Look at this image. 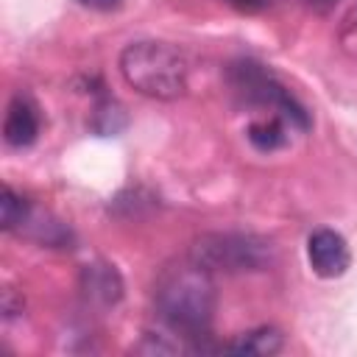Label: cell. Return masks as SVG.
I'll return each mask as SVG.
<instances>
[{
  "label": "cell",
  "instance_id": "cell-1",
  "mask_svg": "<svg viewBox=\"0 0 357 357\" xmlns=\"http://www.w3.org/2000/svg\"><path fill=\"white\" fill-rule=\"evenodd\" d=\"M153 301H156L159 318L173 332L184 337L206 335L215 304H218L209 268H204L195 259L165 268L153 284Z\"/></svg>",
  "mask_w": 357,
  "mask_h": 357
},
{
  "label": "cell",
  "instance_id": "cell-2",
  "mask_svg": "<svg viewBox=\"0 0 357 357\" xmlns=\"http://www.w3.org/2000/svg\"><path fill=\"white\" fill-rule=\"evenodd\" d=\"M120 73L145 98L176 100L187 92V59L167 42H134L120 53Z\"/></svg>",
  "mask_w": 357,
  "mask_h": 357
},
{
  "label": "cell",
  "instance_id": "cell-3",
  "mask_svg": "<svg viewBox=\"0 0 357 357\" xmlns=\"http://www.w3.org/2000/svg\"><path fill=\"white\" fill-rule=\"evenodd\" d=\"M192 259L209 271H262L271 248L251 234H204L192 245Z\"/></svg>",
  "mask_w": 357,
  "mask_h": 357
},
{
  "label": "cell",
  "instance_id": "cell-4",
  "mask_svg": "<svg viewBox=\"0 0 357 357\" xmlns=\"http://www.w3.org/2000/svg\"><path fill=\"white\" fill-rule=\"evenodd\" d=\"M307 259L312 265V271L324 279H337L349 271L351 265V254L349 245L343 240V234H337L335 229H315L307 240Z\"/></svg>",
  "mask_w": 357,
  "mask_h": 357
},
{
  "label": "cell",
  "instance_id": "cell-5",
  "mask_svg": "<svg viewBox=\"0 0 357 357\" xmlns=\"http://www.w3.org/2000/svg\"><path fill=\"white\" fill-rule=\"evenodd\" d=\"M3 137L11 148H28L39 137V114H36V106L28 98L17 95L8 103L6 120H3Z\"/></svg>",
  "mask_w": 357,
  "mask_h": 357
},
{
  "label": "cell",
  "instance_id": "cell-6",
  "mask_svg": "<svg viewBox=\"0 0 357 357\" xmlns=\"http://www.w3.org/2000/svg\"><path fill=\"white\" fill-rule=\"evenodd\" d=\"M284 337L276 326H259V329H251L245 335H240L237 340H231L229 346H223V351H231V354H254V357H268V354H276L282 349Z\"/></svg>",
  "mask_w": 357,
  "mask_h": 357
},
{
  "label": "cell",
  "instance_id": "cell-7",
  "mask_svg": "<svg viewBox=\"0 0 357 357\" xmlns=\"http://www.w3.org/2000/svg\"><path fill=\"white\" fill-rule=\"evenodd\" d=\"M84 287H86L89 298H95L100 304H114L120 298V276L112 265H86Z\"/></svg>",
  "mask_w": 357,
  "mask_h": 357
},
{
  "label": "cell",
  "instance_id": "cell-8",
  "mask_svg": "<svg viewBox=\"0 0 357 357\" xmlns=\"http://www.w3.org/2000/svg\"><path fill=\"white\" fill-rule=\"evenodd\" d=\"M248 139L257 151H276L284 145L287 134H284V126H282V117H271V120H262V123H251L248 126Z\"/></svg>",
  "mask_w": 357,
  "mask_h": 357
},
{
  "label": "cell",
  "instance_id": "cell-9",
  "mask_svg": "<svg viewBox=\"0 0 357 357\" xmlns=\"http://www.w3.org/2000/svg\"><path fill=\"white\" fill-rule=\"evenodd\" d=\"M25 220H28V204H25V198L17 195L11 187H3V192H0V223H3V229L11 231V229L22 226Z\"/></svg>",
  "mask_w": 357,
  "mask_h": 357
},
{
  "label": "cell",
  "instance_id": "cell-10",
  "mask_svg": "<svg viewBox=\"0 0 357 357\" xmlns=\"http://www.w3.org/2000/svg\"><path fill=\"white\" fill-rule=\"evenodd\" d=\"M81 6H86V8H95V11H112V8H117L123 0H78Z\"/></svg>",
  "mask_w": 357,
  "mask_h": 357
},
{
  "label": "cell",
  "instance_id": "cell-11",
  "mask_svg": "<svg viewBox=\"0 0 357 357\" xmlns=\"http://www.w3.org/2000/svg\"><path fill=\"white\" fill-rule=\"evenodd\" d=\"M337 3H340V0H307V6H310L312 11H318V14H326V11H332Z\"/></svg>",
  "mask_w": 357,
  "mask_h": 357
}]
</instances>
